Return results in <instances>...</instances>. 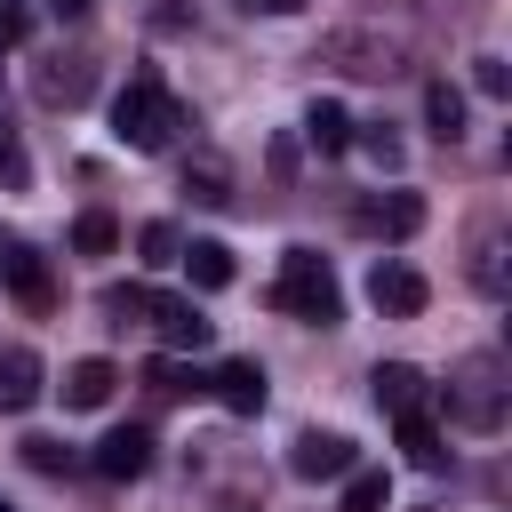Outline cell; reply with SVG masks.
Masks as SVG:
<instances>
[{"label": "cell", "instance_id": "6da1fadb", "mask_svg": "<svg viewBox=\"0 0 512 512\" xmlns=\"http://www.w3.org/2000/svg\"><path fill=\"white\" fill-rule=\"evenodd\" d=\"M176 128H184V104L160 88V72H136V80L112 96V136H120L128 152H160Z\"/></svg>", "mask_w": 512, "mask_h": 512}, {"label": "cell", "instance_id": "7a4b0ae2", "mask_svg": "<svg viewBox=\"0 0 512 512\" xmlns=\"http://www.w3.org/2000/svg\"><path fill=\"white\" fill-rule=\"evenodd\" d=\"M272 304L296 312V320H312V328H336V320H344V288H336L328 256H312V248H288V256H280Z\"/></svg>", "mask_w": 512, "mask_h": 512}, {"label": "cell", "instance_id": "3957f363", "mask_svg": "<svg viewBox=\"0 0 512 512\" xmlns=\"http://www.w3.org/2000/svg\"><path fill=\"white\" fill-rule=\"evenodd\" d=\"M448 416H456L464 432H496V424H504V360H496V352L456 360V376H448Z\"/></svg>", "mask_w": 512, "mask_h": 512}, {"label": "cell", "instance_id": "277c9868", "mask_svg": "<svg viewBox=\"0 0 512 512\" xmlns=\"http://www.w3.org/2000/svg\"><path fill=\"white\" fill-rule=\"evenodd\" d=\"M320 64L352 72V80H392L400 72V40H376V32H328L320 40Z\"/></svg>", "mask_w": 512, "mask_h": 512}, {"label": "cell", "instance_id": "5b68a950", "mask_svg": "<svg viewBox=\"0 0 512 512\" xmlns=\"http://www.w3.org/2000/svg\"><path fill=\"white\" fill-rule=\"evenodd\" d=\"M0 288H8L24 312H56V272H48V256L24 248V240H0Z\"/></svg>", "mask_w": 512, "mask_h": 512}, {"label": "cell", "instance_id": "8992f818", "mask_svg": "<svg viewBox=\"0 0 512 512\" xmlns=\"http://www.w3.org/2000/svg\"><path fill=\"white\" fill-rule=\"evenodd\" d=\"M368 304H376L384 320H416V312L432 304V288H424V272H416V264L376 256V272H368Z\"/></svg>", "mask_w": 512, "mask_h": 512}, {"label": "cell", "instance_id": "52a82bcc", "mask_svg": "<svg viewBox=\"0 0 512 512\" xmlns=\"http://www.w3.org/2000/svg\"><path fill=\"white\" fill-rule=\"evenodd\" d=\"M136 320H152L168 352H200V344L216 336V320H200L192 296H160V288H144V312H136Z\"/></svg>", "mask_w": 512, "mask_h": 512}, {"label": "cell", "instance_id": "ba28073f", "mask_svg": "<svg viewBox=\"0 0 512 512\" xmlns=\"http://www.w3.org/2000/svg\"><path fill=\"white\" fill-rule=\"evenodd\" d=\"M88 88H96V64L88 56H40V72H32V96L40 104H88Z\"/></svg>", "mask_w": 512, "mask_h": 512}, {"label": "cell", "instance_id": "9c48e42d", "mask_svg": "<svg viewBox=\"0 0 512 512\" xmlns=\"http://www.w3.org/2000/svg\"><path fill=\"white\" fill-rule=\"evenodd\" d=\"M352 464H360V456H352L344 432H304V440L288 448V472H296V480H344Z\"/></svg>", "mask_w": 512, "mask_h": 512}, {"label": "cell", "instance_id": "30bf717a", "mask_svg": "<svg viewBox=\"0 0 512 512\" xmlns=\"http://www.w3.org/2000/svg\"><path fill=\"white\" fill-rule=\"evenodd\" d=\"M352 224L360 232H384V240H408V232H424V200L416 192H376V200L352 208Z\"/></svg>", "mask_w": 512, "mask_h": 512}, {"label": "cell", "instance_id": "8fae6325", "mask_svg": "<svg viewBox=\"0 0 512 512\" xmlns=\"http://www.w3.org/2000/svg\"><path fill=\"white\" fill-rule=\"evenodd\" d=\"M88 464H96L104 480H136V472H152V432H144V424H120V432L96 440Z\"/></svg>", "mask_w": 512, "mask_h": 512}, {"label": "cell", "instance_id": "7c38bea8", "mask_svg": "<svg viewBox=\"0 0 512 512\" xmlns=\"http://www.w3.org/2000/svg\"><path fill=\"white\" fill-rule=\"evenodd\" d=\"M368 392H376L384 416H416V408H424V368H408V360H376Z\"/></svg>", "mask_w": 512, "mask_h": 512}, {"label": "cell", "instance_id": "4fadbf2b", "mask_svg": "<svg viewBox=\"0 0 512 512\" xmlns=\"http://www.w3.org/2000/svg\"><path fill=\"white\" fill-rule=\"evenodd\" d=\"M40 384H48V376H40V352L8 344V352H0V408H8V416H24V408L40 400Z\"/></svg>", "mask_w": 512, "mask_h": 512}, {"label": "cell", "instance_id": "5bb4252c", "mask_svg": "<svg viewBox=\"0 0 512 512\" xmlns=\"http://www.w3.org/2000/svg\"><path fill=\"white\" fill-rule=\"evenodd\" d=\"M208 384H216V400H224L232 416H256V408H264V368H256V360H224Z\"/></svg>", "mask_w": 512, "mask_h": 512}, {"label": "cell", "instance_id": "9a60e30c", "mask_svg": "<svg viewBox=\"0 0 512 512\" xmlns=\"http://www.w3.org/2000/svg\"><path fill=\"white\" fill-rule=\"evenodd\" d=\"M112 384H120L112 360H72V368H64V408H104Z\"/></svg>", "mask_w": 512, "mask_h": 512}, {"label": "cell", "instance_id": "2e32d148", "mask_svg": "<svg viewBox=\"0 0 512 512\" xmlns=\"http://www.w3.org/2000/svg\"><path fill=\"white\" fill-rule=\"evenodd\" d=\"M352 128H360V120H352L336 96H312V112H304V136H312V152H344V144H352Z\"/></svg>", "mask_w": 512, "mask_h": 512}, {"label": "cell", "instance_id": "e0dca14e", "mask_svg": "<svg viewBox=\"0 0 512 512\" xmlns=\"http://www.w3.org/2000/svg\"><path fill=\"white\" fill-rule=\"evenodd\" d=\"M424 128H432L440 144H456V136H464V88H448V80H424Z\"/></svg>", "mask_w": 512, "mask_h": 512}, {"label": "cell", "instance_id": "ac0fdd59", "mask_svg": "<svg viewBox=\"0 0 512 512\" xmlns=\"http://www.w3.org/2000/svg\"><path fill=\"white\" fill-rule=\"evenodd\" d=\"M176 264L192 272V288H232V248H224V240H192Z\"/></svg>", "mask_w": 512, "mask_h": 512}, {"label": "cell", "instance_id": "d6986e66", "mask_svg": "<svg viewBox=\"0 0 512 512\" xmlns=\"http://www.w3.org/2000/svg\"><path fill=\"white\" fill-rule=\"evenodd\" d=\"M392 424H400V448H408V464H424V472H432V464H448V440H440V424H432L424 408H416V416H392Z\"/></svg>", "mask_w": 512, "mask_h": 512}, {"label": "cell", "instance_id": "ffe728a7", "mask_svg": "<svg viewBox=\"0 0 512 512\" xmlns=\"http://www.w3.org/2000/svg\"><path fill=\"white\" fill-rule=\"evenodd\" d=\"M384 504H392V480L376 464H352L344 472V512H384Z\"/></svg>", "mask_w": 512, "mask_h": 512}, {"label": "cell", "instance_id": "44dd1931", "mask_svg": "<svg viewBox=\"0 0 512 512\" xmlns=\"http://www.w3.org/2000/svg\"><path fill=\"white\" fill-rule=\"evenodd\" d=\"M352 144H360V152H368V168H384V176H400V160H408V152H400V136H392L384 120H376V128H352Z\"/></svg>", "mask_w": 512, "mask_h": 512}, {"label": "cell", "instance_id": "7402d4cb", "mask_svg": "<svg viewBox=\"0 0 512 512\" xmlns=\"http://www.w3.org/2000/svg\"><path fill=\"white\" fill-rule=\"evenodd\" d=\"M72 248H80V256H112V248H120V224H112L104 208H88V216L72 224Z\"/></svg>", "mask_w": 512, "mask_h": 512}, {"label": "cell", "instance_id": "603a6c76", "mask_svg": "<svg viewBox=\"0 0 512 512\" xmlns=\"http://www.w3.org/2000/svg\"><path fill=\"white\" fill-rule=\"evenodd\" d=\"M136 256H144V264H176V256H184V232H176L168 216H152V224L136 232Z\"/></svg>", "mask_w": 512, "mask_h": 512}, {"label": "cell", "instance_id": "cb8c5ba5", "mask_svg": "<svg viewBox=\"0 0 512 512\" xmlns=\"http://www.w3.org/2000/svg\"><path fill=\"white\" fill-rule=\"evenodd\" d=\"M184 192L192 200H208V208H224L232 192H224V160H200V168H184Z\"/></svg>", "mask_w": 512, "mask_h": 512}, {"label": "cell", "instance_id": "d4e9b609", "mask_svg": "<svg viewBox=\"0 0 512 512\" xmlns=\"http://www.w3.org/2000/svg\"><path fill=\"white\" fill-rule=\"evenodd\" d=\"M0 184H8V192H24V184H32V160H24V144H16V128H8V120H0Z\"/></svg>", "mask_w": 512, "mask_h": 512}, {"label": "cell", "instance_id": "484cf974", "mask_svg": "<svg viewBox=\"0 0 512 512\" xmlns=\"http://www.w3.org/2000/svg\"><path fill=\"white\" fill-rule=\"evenodd\" d=\"M24 464H32V472H72V448L48 440V432H32V440H24Z\"/></svg>", "mask_w": 512, "mask_h": 512}, {"label": "cell", "instance_id": "4316f807", "mask_svg": "<svg viewBox=\"0 0 512 512\" xmlns=\"http://www.w3.org/2000/svg\"><path fill=\"white\" fill-rule=\"evenodd\" d=\"M144 384H152V392H200V376H192V368H176V360H152V368H144Z\"/></svg>", "mask_w": 512, "mask_h": 512}, {"label": "cell", "instance_id": "83f0119b", "mask_svg": "<svg viewBox=\"0 0 512 512\" xmlns=\"http://www.w3.org/2000/svg\"><path fill=\"white\" fill-rule=\"evenodd\" d=\"M24 32H32V8L24 0H0V48H24Z\"/></svg>", "mask_w": 512, "mask_h": 512}, {"label": "cell", "instance_id": "f1b7e54d", "mask_svg": "<svg viewBox=\"0 0 512 512\" xmlns=\"http://www.w3.org/2000/svg\"><path fill=\"white\" fill-rule=\"evenodd\" d=\"M472 88H480V96H504V64L480 56V64H472Z\"/></svg>", "mask_w": 512, "mask_h": 512}, {"label": "cell", "instance_id": "f546056e", "mask_svg": "<svg viewBox=\"0 0 512 512\" xmlns=\"http://www.w3.org/2000/svg\"><path fill=\"white\" fill-rule=\"evenodd\" d=\"M48 8H56V16H88L96 0H48Z\"/></svg>", "mask_w": 512, "mask_h": 512}, {"label": "cell", "instance_id": "4dcf8cb0", "mask_svg": "<svg viewBox=\"0 0 512 512\" xmlns=\"http://www.w3.org/2000/svg\"><path fill=\"white\" fill-rule=\"evenodd\" d=\"M256 8H272V16H296V8H312V0H256Z\"/></svg>", "mask_w": 512, "mask_h": 512}, {"label": "cell", "instance_id": "1f68e13d", "mask_svg": "<svg viewBox=\"0 0 512 512\" xmlns=\"http://www.w3.org/2000/svg\"><path fill=\"white\" fill-rule=\"evenodd\" d=\"M224 512H248V504H224Z\"/></svg>", "mask_w": 512, "mask_h": 512}, {"label": "cell", "instance_id": "d6a6232c", "mask_svg": "<svg viewBox=\"0 0 512 512\" xmlns=\"http://www.w3.org/2000/svg\"><path fill=\"white\" fill-rule=\"evenodd\" d=\"M0 512H16V504H0Z\"/></svg>", "mask_w": 512, "mask_h": 512}]
</instances>
